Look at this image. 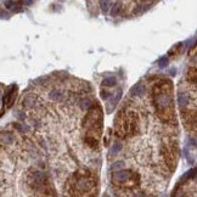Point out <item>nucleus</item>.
<instances>
[{"instance_id":"4","label":"nucleus","mask_w":197,"mask_h":197,"mask_svg":"<svg viewBox=\"0 0 197 197\" xmlns=\"http://www.w3.org/2000/svg\"><path fill=\"white\" fill-rule=\"evenodd\" d=\"M144 94V86L141 84H136L133 89H132V95H135V96H140Z\"/></svg>"},{"instance_id":"11","label":"nucleus","mask_w":197,"mask_h":197,"mask_svg":"<svg viewBox=\"0 0 197 197\" xmlns=\"http://www.w3.org/2000/svg\"><path fill=\"white\" fill-rule=\"evenodd\" d=\"M50 97L52 99V100H60L61 97H62V94H61V91H59V90H52L51 93H50Z\"/></svg>"},{"instance_id":"1","label":"nucleus","mask_w":197,"mask_h":197,"mask_svg":"<svg viewBox=\"0 0 197 197\" xmlns=\"http://www.w3.org/2000/svg\"><path fill=\"white\" fill-rule=\"evenodd\" d=\"M159 86L162 89V91L155 94V105H156V109L161 112L169 109L173 103V100H172V96L169 95V85L167 88L166 85L164 86L159 85Z\"/></svg>"},{"instance_id":"12","label":"nucleus","mask_w":197,"mask_h":197,"mask_svg":"<svg viewBox=\"0 0 197 197\" xmlns=\"http://www.w3.org/2000/svg\"><path fill=\"white\" fill-rule=\"evenodd\" d=\"M169 63V60H168V57H162L159 61H158V66L161 67V68H164V67H167V65Z\"/></svg>"},{"instance_id":"16","label":"nucleus","mask_w":197,"mask_h":197,"mask_svg":"<svg viewBox=\"0 0 197 197\" xmlns=\"http://www.w3.org/2000/svg\"><path fill=\"white\" fill-rule=\"evenodd\" d=\"M109 96H110V94L107 93V91H102V93H101V97H102L103 100H106V99L109 97Z\"/></svg>"},{"instance_id":"5","label":"nucleus","mask_w":197,"mask_h":197,"mask_svg":"<svg viewBox=\"0 0 197 197\" xmlns=\"http://www.w3.org/2000/svg\"><path fill=\"white\" fill-rule=\"evenodd\" d=\"M120 100V90L116 94V96H114V99H112V101L110 102V106L109 107H107V111H109V112H111V110L112 109H114V107H116V105H117V102Z\"/></svg>"},{"instance_id":"13","label":"nucleus","mask_w":197,"mask_h":197,"mask_svg":"<svg viewBox=\"0 0 197 197\" xmlns=\"http://www.w3.org/2000/svg\"><path fill=\"white\" fill-rule=\"evenodd\" d=\"M80 106H82V109H83V110H88L89 107L91 106V101L89 100V99H85V100L82 101V105H80Z\"/></svg>"},{"instance_id":"15","label":"nucleus","mask_w":197,"mask_h":197,"mask_svg":"<svg viewBox=\"0 0 197 197\" xmlns=\"http://www.w3.org/2000/svg\"><path fill=\"white\" fill-rule=\"evenodd\" d=\"M3 139H4V141H6V142H11V141H12V136H11L10 134H5V135L3 136Z\"/></svg>"},{"instance_id":"10","label":"nucleus","mask_w":197,"mask_h":197,"mask_svg":"<svg viewBox=\"0 0 197 197\" xmlns=\"http://www.w3.org/2000/svg\"><path fill=\"white\" fill-rule=\"evenodd\" d=\"M102 84H103L105 86H113V85L116 84V78H113V77L106 78V79H103Z\"/></svg>"},{"instance_id":"6","label":"nucleus","mask_w":197,"mask_h":197,"mask_svg":"<svg viewBox=\"0 0 197 197\" xmlns=\"http://www.w3.org/2000/svg\"><path fill=\"white\" fill-rule=\"evenodd\" d=\"M34 102H35L34 96H33V95H28V96H26L25 100H23V106H25V107H29V106H32Z\"/></svg>"},{"instance_id":"7","label":"nucleus","mask_w":197,"mask_h":197,"mask_svg":"<svg viewBox=\"0 0 197 197\" xmlns=\"http://www.w3.org/2000/svg\"><path fill=\"white\" fill-rule=\"evenodd\" d=\"M110 5H111V0H101V1H100V6H101V9H102L103 12L109 11Z\"/></svg>"},{"instance_id":"14","label":"nucleus","mask_w":197,"mask_h":197,"mask_svg":"<svg viewBox=\"0 0 197 197\" xmlns=\"http://www.w3.org/2000/svg\"><path fill=\"white\" fill-rule=\"evenodd\" d=\"M120 149H122V145L119 144V142H117V144H114L113 145V147H112V150H111V152L114 155V153H117V152H119L120 151Z\"/></svg>"},{"instance_id":"8","label":"nucleus","mask_w":197,"mask_h":197,"mask_svg":"<svg viewBox=\"0 0 197 197\" xmlns=\"http://www.w3.org/2000/svg\"><path fill=\"white\" fill-rule=\"evenodd\" d=\"M120 10H122V4H120V3H116V4L113 5L112 10H111V15H112V16H117V15L120 12Z\"/></svg>"},{"instance_id":"18","label":"nucleus","mask_w":197,"mask_h":197,"mask_svg":"<svg viewBox=\"0 0 197 197\" xmlns=\"http://www.w3.org/2000/svg\"><path fill=\"white\" fill-rule=\"evenodd\" d=\"M33 1H34V0H23V4H26V5H32Z\"/></svg>"},{"instance_id":"2","label":"nucleus","mask_w":197,"mask_h":197,"mask_svg":"<svg viewBox=\"0 0 197 197\" xmlns=\"http://www.w3.org/2000/svg\"><path fill=\"white\" fill-rule=\"evenodd\" d=\"M113 180L116 183H122V181H128L129 179L133 178V173L130 170H118L113 174Z\"/></svg>"},{"instance_id":"17","label":"nucleus","mask_w":197,"mask_h":197,"mask_svg":"<svg viewBox=\"0 0 197 197\" xmlns=\"http://www.w3.org/2000/svg\"><path fill=\"white\" fill-rule=\"evenodd\" d=\"M122 166H123V162H117L116 164H113V166H112V168H113V169H116V168L122 167Z\"/></svg>"},{"instance_id":"9","label":"nucleus","mask_w":197,"mask_h":197,"mask_svg":"<svg viewBox=\"0 0 197 197\" xmlns=\"http://www.w3.org/2000/svg\"><path fill=\"white\" fill-rule=\"evenodd\" d=\"M178 102H179V105H180V106H185L187 103V96L185 94L180 93L178 95Z\"/></svg>"},{"instance_id":"3","label":"nucleus","mask_w":197,"mask_h":197,"mask_svg":"<svg viewBox=\"0 0 197 197\" xmlns=\"http://www.w3.org/2000/svg\"><path fill=\"white\" fill-rule=\"evenodd\" d=\"M76 187H77L78 191H83V192L84 191H88V190H90L93 187V181L90 180V179L82 178V179H79V180L77 181Z\"/></svg>"}]
</instances>
